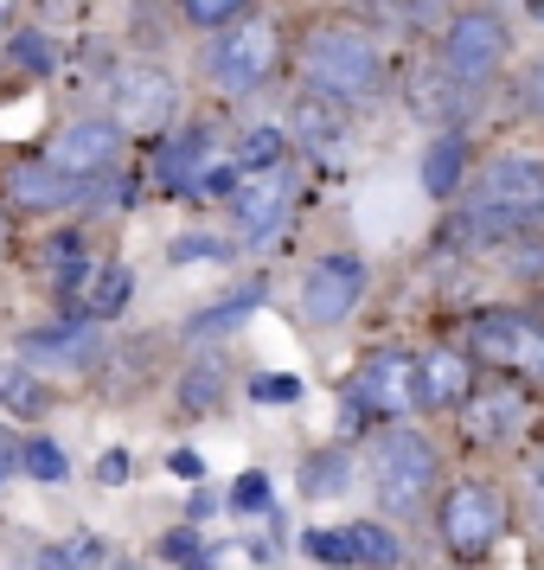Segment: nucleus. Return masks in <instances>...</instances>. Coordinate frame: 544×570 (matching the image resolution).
I'll return each instance as SVG.
<instances>
[{"mask_svg": "<svg viewBox=\"0 0 544 570\" xmlns=\"http://www.w3.org/2000/svg\"><path fill=\"white\" fill-rule=\"evenodd\" d=\"M544 225V160L538 155H493L474 180L462 186V237H513Z\"/></svg>", "mask_w": 544, "mask_h": 570, "instance_id": "1", "label": "nucleus"}, {"mask_svg": "<svg viewBox=\"0 0 544 570\" xmlns=\"http://www.w3.org/2000/svg\"><path fill=\"white\" fill-rule=\"evenodd\" d=\"M301 78L327 104H372L385 90V52L359 27H314L301 39Z\"/></svg>", "mask_w": 544, "mask_h": 570, "instance_id": "2", "label": "nucleus"}, {"mask_svg": "<svg viewBox=\"0 0 544 570\" xmlns=\"http://www.w3.org/2000/svg\"><path fill=\"white\" fill-rule=\"evenodd\" d=\"M442 481V455L436 442L411 430V423H385L378 436H372V493H378V507L390 519H411L429 507V493Z\"/></svg>", "mask_w": 544, "mask_h": 570, "instance_id": "3", "label": "nucleus"}, {"mask_svg": "<svg viewBox=\"0 0 544 570\" xmlns=\"http://www.w3.org/2000/svg\"><path fill=\"white\" fill-rule=\"evenodd\" d=\"M276 65H283V32H276V20H263V13H244L231 27H218V39L206 46V78L225 97L263 90V83L276 78Z\"/></svg>", "mask_w": 544, "mask_h": 570, "instance_id": "4", "label": "nucleus"}, {"mask_svg": "<svg viewBox=\"0 0 544 570\" xmlns=\"http://www.w3.org/2000/svg\"><path fill=\"white\" fill-rule=\"evenodd\" d=\"M506 52H513V32H506V20H500L493 7H462V13H448V27H442V39H436V65L448 78L474 83V90L500 78Z\"/></svg>", "mask_w": 544, "mask_h": 570, "instance_id": "5", "label": "nucleus"}, {"mask_svg": "<svg viewBox=\"0 0 544 570\" xmlns=\"http://www.w3.org/2000/svg\"><path fill=\"white\" fill-rule=\"evenodd\" d=\"M416 404H423V391H416V353H404V346H378L346 379V423H359V416L404 423Z\"/></svg>", "mask_w": 544, "mask_h": 570, "instance_id": "6", "label": "nucleus"}, {"mask_svg": "<svg viewBox=\"0 0 544 570\" xmlns=\"http://www.w3.org/2000/svg\"><path fill=\"white\" fill-rule=\"evenodd\" d=\"M442 544L462 558V564H481L500 532H506V493L493 488V481H455V488L442 493Z\"/></svg>", "mask_w": 544, "mask_h": 570, "instance_id": "7", "label": "nucleus"}, {"mask_svg": "<svg viewBox=\"0 0 544 570\" xmlns=\"http://www.w3.org/2000/svg\"><path fill=\"white\" fill-rule=\"evenodd\" d=\"M467 353L493 360L500 372L518 379H544V327L518 308H481L467 321Z\"/></svg>", "mask_w": 544, "mask_h": 570, "instance_id": "8", "label": "nucleus"}, {"mask_svg": "<svg viewBox=\"0 0 544 570\" xmlns=\"http://www.w3.org/2000/svg\"><path fill=\"white\" fill-rule=\"evenodd\" d=\"M109 109H116V122L129 135H160L174 122V109H180V83H174L167 65L135 58V65H122L109 78Z\"/></svg>", "mask_w": 544, "mask_h": 570, "instance_id": "9", "label": "nucleus"}, {"mask_svg": "<svg viewBox=\"0 0 544 570\" xmlns=\"http://www.w3.org/2000/svg\"><path fill=\"white\" fill-rule=\"evenodd\" d=\"M365 295V263L334 250V257H314L308 276H301V314H308L314 327H339L346 314L359 308Z\"/></svg>", "mask_w": 544, "mask_h": 570, "instance_id": "10", "label": "nucleus"}, {"mask_svg": "<svg viewBox=\"0 0 544 570\" xmlns=\"http://www.w3.org/2000/svg\"><path fill=\"white\" fill-rule=\"evenodd\" d=\"M288 206H295V180H288V167H269V174H257V180H244L231 193V218L237 232L250 237V244H276L288 225Z\"/></svg>", "mask_w": 544, "mask_h": 570, "instance_id": "11", "label": "nucleus"}, {"mask_svg": "<svg viewBox=\"0 0 544 570\" xmlns=\"http://www.w3.org/2000/svg\"><path fill=\"white\" fill-rule=\"evenodd\" d=\"M525 416H532V397L518 385H487V391L474 385V397L462 404V436L474 449H513Z\"/></svg>", "mask_w": 544, "mask_h": 570, "instance_id": "12", "label": "nucleus"}, {"mask_svg": "<svg viewBox=\"0 0 544 570\" xmlns=\"http://www.w3.org/2000/svg\"><path fill=\"white\" fill-rule=\"evenodd\" d=\"M20 360L27 365H52V372H90V365L103 360V334H97L90 314H71V321H58V327H32V334H20Z\"/></svg>", "mask_w": 544, "mask_h": 570, "instance_id": "13", "label": "nucleus"}, {"mask_svg": "<svg viewBox=\"0 0 544 570\" xmlns=\"http://www.w3.org/2000/svg\"><path fill=\"white\" fill-rule=\"evenodd\" d=\"M122 122H103V116H83V122H71V129L58 135L46 155L65 167V174H78V180H103L109 167H116V155H122Z\"/></svg>", "mask_w": 544, "mask_h": 570, "instance_id": "14", "label": "nucleus"}, {"mask_svg": "<svg viewBox=\"0 0 544 570\" xmlns=\"http://www.w3.org/2000/svg\"><path fill=\"white\" fill-rule=\"evenodd\" d=\"M7 193H13V206H27V212H58V206H83L90 180L65 174V167L46 155V160H13V167H7Z\"/></svg>", "mask_w": 544, "mask_h": 570, "instance_id": "15", "label": "nucleus"}, {"mask_svg": "<svg viewBox=\"0 0 544 570\" xmlns=\"http://www.w3.org/2000/svg\"><path fill=\"white\" fill-rule=\"evenodd\" d=\"M416 391H423V411H462L474 397V353H462V346L416 353Z\"/></svg>", "mask_w": 544, "mask_h": 570, "instance_id": "16", "label": "nucleus"}, {"mask_svg": "<svg viewBox=\"0 0 544 570\" xmlns=\"http://www.w3.org/2000/svg\"><path fill=\"white\" fill-rule=\"evenodd\" d=\"M206 155H211V129L192 122L186 135H167L155 155V186L174 193V199H199V174H206Z\"/></svg>", "mask_w": 544, "mask_h": 570, "instance_id": "17", "label": "nucleus"}, {"mask_svg": "<svg viewBox=\"0 0 544 570\" xmlns=\"http://www.w3.org/2000/svg\"><path fill=\"white\" fill-rule=\"evenodd\" d=\"M462 186H467V135L442 129L423 155V193L429 199H462Z\"/></svg>", "mask_w": 544, "mask_h": 570, "instance_id": "18", "label": "nucleus"}, {"mask_svg": "<svg viewBox=\"0 0 544 570\" xmlns=\"http://www.w3.org/2000/svg\"><path fill=\"white\" fill-rule=\"evenodd\" d=\"M46 269H52V288L65 295V302H78L83 288H90V276H97V263H90V244H83L78 232L46 237Z\"/></svg>", "mask_w": 544, "mask_h": 570, "instance_id": "19", "label": "nucleus"}, {"mask_svg": "<svg viewBox=\"0 0 544 570\" xmlns=\"http://www.w3.org/2000/svg\"><path fill=\"white\" fill-rule=\"evenodd\" d=\"M129 295H135V269L129 263H103L90 276V288H83V314L90 321H116V314L129 308Z\"/></svg>", "mask_w": 544, "mask_h": 570, "instance_id": "20", "label": "nucleus"}, {"mask_svg": "<svg viewBox=\"0 0 544 570\" xmlns=\"http://www.w3.org/2000/svg\"><path fill=\"white\" fill-rule=\"evenodd\" d=\"M263 302V283H244L231 295V302H218V308H199L192 321H186V340H211V334H231L237 321H250Z\"/></svg>", "mask_w": 544, "mask_h": 570, "instance_id": "21", "label": "nucleus"}, {"mask_svg": "<svg viewBox=\"0 0 544 570\" xmlns=\"http://www.w3.org/2000/svg\"><path fill=\"white\" fill-rule=\"evenodd\" d=\"M288 129L301 135V141H308V148H334L339 141V104H327V97H301V104H295V116H288Z\"/></svg>", "mask_w": 544, "mask_h": 570, "instance_id": "22", "label": "nucleus"}, {"mask_svg": "<svg viewBox=\"0 0 544 570\" xmlns=\"http://www.w3.org/2000/svg\"><path fill=\"white\" fill-rule=\"evenodd\" d=\"M346 532H353V558H359L365 570H397L404 544H397V532H390V525H378V519H359V525H346Z\"/></svg>", "mask_w": 544, "mask_h": 570, "instance_id": "23", "label": "nucleus"}, {"mask_svg": "<svg viewBox=\"0 0 544 570\" xmlns=\"http://www.w3.org/2000/svg\"><path fill=\"white\" fill-rule=\"evenodd\" d=\"M346 474H353V455H346V449H320V455L301 468V493H308V500H334V493L346 488Z\"/></svg>", "mask_w": 544, "mask_h": 570, "instance_id": "24", "label": "nucleus"}, {"mask_svg": "<svg viewBox=\"0 0 544 570\" xmlns=\"http://www.w3.org/2000/svg\"><path fill=\"white\" fill-rule=\"evenodd\" d=\"M283 155H288L283 129H250L237 141V167H244V174H269V167H283Z\"/></svg>", "mask_w": 544, "mask_h": 570, "instance_id": "25", "label": "nucleus"}, {"mask_svg": "<svg viewBox=\"0 0 544 570\" xmlns=\"http://www.w3.org/2000/svg\"><path fill=\"white\" fill-rule=\"evenodd\" d=\"M218 391H225V365H218V360L186 365V379H180V404H186V411H211V404H218Z\"/></svg>", "mask_w": 544, "mask_h": 570, "instance_id": "26", "label": "nucleus"}, {"mask_svg": "<svg viewBox=\"0 0 544 570\" xmlns=\"http://www.w3.org/2000/svg\"><path fill=\"white\" fill-rule=\"evenodd\" d=\"M301 551H308L314 564H359V558H353V532H346V525H339V532H327V525H314V532H301Z\"/></svg>", "mask_w": 544, "mask_h": 570, "instance_id": "27", "label": "nucleus"}, {"mask_svg": "<svg viewBox=\"0 0 544 570\" xmlns=\"http://www.w3.org/2000/svg\"><path fill=\"white\" fill-rule=\"evenodd\" d=\"M7 58H13L20 71H32V78H46V71L58 65V58H52V39H46V32H13Z\"/></svg>", "mask_w": 544, "mask_h": 570, "instance_id": "28", "label": "nucleus"}, {"mask_svg": "<svg viewBox=\"0 0 544 570\" xmlns=\"http://www.w3.org/2000/svg\"><path fill=\"white\" fill-rule=\"evenodd\" d=\"M20 468H27L32 481H65V474H71V462L58 455V442H46V436H32L27 449H20Z\"/></svg>", "mask_w": 544, "mask_h": 570, "instance_id": "29", "label": "nucleus"}, {"mask_svg": "<svg viewBox=\"0 0 544 570\" xmlns=\"http://www.w3.org/2000/svg\"><path fill=\"white\" fill-rule=\"evenodd\" d=\"M180 7H186V20H192V27H211V32L250 13V0H180Z\"/></svg>", "mask_w": 544, "mask_h": 570, "instance_id": "30", "label": "nucleus"}, {"mask_svg": "<svg viewBox=\"0 0 544 570\" xmlns=\"http://www.w3.org/2000/svg\"><path fill=\"white\" fill-rule=\"evenodd\" d=\"M167 257H174V263H225V257H231V244L192 232V237H174V244H167Z\"/></svg>", "mask_w": 544, "mask_h": 570, "instance_id": "31", "label": "nucleus"}, {"mask_svg": "<svg viewBox=\"0 0 544 570\" xmlns=\"http://www.w3.org/2000/svg\"><path fill=\"white\" fill-rule=\"evenodd\" d=\"M250 397H257V404H295V397H301V379H295V372H257V379H250Z\"/></svg>", "mask_w": 544, "mask_h": 570, "instance_id": "32", "label": "nucleus"}, {"mask_svg": "<svg viewBox=\"0 0 544 570\" xmlns=\"http://www.w3.org/2000/svg\"><path fill=\"white\" fill-rule=\"evenodd\" d=\"M231 507L237 513H269V474H237V488H231Z\"/></svg>", "mask_w": 544, "mask_h": 570, "instance_id": "33", "label": "nucleus"}, {"mask_svg": "<svg viewBox=\"0 0 544 570\" xmlns=\"http://www.w3.org/2000/svg\"><path fill=\"white\" fill-rule=\"evenodd\" d=\"M160 558L186 570V564H199V558H206V544H199V532L186 525V532H167V539H160Z\"/></svg>", "mask_w": 544, "mask_h": 570, "instance_id": "34", "label": "nucleus"}, {"mask_svg": "<svg viewBox=\"0 0 544 570\" xmlns=\"http://www.w3.org/2000/svg\"><path fill=\"white\" fill-rule=\"evenodd\" d=\"M0 397H7V404H13V411H20V416H32V411H46V391L32 385L27 372H13V379H7V391H0Z\"/></svg>", "mask_w": 544, "mask_h": 570, "instance_id": "35", "label": "nucleus"}, {"mask_svg": "<svg viewBox=\"0 0 544 570\" xmlns=\"http://www.w3.org/2000/svg\"><path fill=\"white\" fill-rule=\"evenodd\" d=\"M518 104H525V116H538L544 122V58L525 65V78H518Z\"/></svg>", "mask_w": 544, "mask_h": 570, "instance_id": "36", "label": "nucleus"}, {"mask_svg": "<svg viewBox=\"0 0 544 570\" xmlns=\"http://www.w3.org/2000/svg\"><path fill=\"white\" fill-rule=\"evenodd\" d=\"M65 551H71V564L78 570H90V564H103L109 551H103V539H97V532H78V539L65 544Z\"/></svg>", "mask_w": 544, "mask_h": 570, "instance_id": "37", "label": "nucleus"}, {"mask_svg": "<svg viewBox=\"0 0 544 570\" xmlns=\"http://www.w3.org/2000/svg\"><path fill=\"white\" fill-rule=\"evenodd\" d=\"M97 481H109V488H122V481H129V449H109L103 462H97Z\"/></svg>", "mask_w": 544, "mask_h": 570, "instance_id": "38", "label": "nucleus"}, {"mask_svg": "<svg viewBox=\"0 0 544 570\" xmlns=\"http://www.w3.org/2000/svg\"><path fill=\"white\" fill-rule=\"evenodd\" d=\"M525 500H532V513H544V455H532V468H525Z\"/></svg>", "mask_w": 544, "mask_h": 570, "instance_id": "39", "label": "nucleus"}, {"mask_svg": "<svg viewBox=\"0 0 544 570\" xmlns=\"http://www.w3.org/2000/svg\"><path fill=\"white\" fill-rule=\"evenodd\" d=\"M167 468H174L180 481H199V474H206V462H199L192 449H174V455H167Z\"/></svg>", "mask_w": 544, "mask_h": 570, "instance_id": "40", "label": "nucleus"}, {"mask_svg": "<svg viewBox=\"0 0 544 570\" xmlns=\"http://www.w3.org/2000/svg\"><path fill=\"white\" fill-rule=\"evenodd\" d=\"M20 449H27V442H13V436H0V481H7V468H20Z\"/></svg>", "mask_w": 544, "mask_h": 570, "instance_id": "41", "label": "nucleus"}, {"mask_svg": "<svg viewBox=\"0 0 544 570\" xmlns=\"http://www.w3.org/2000/svg\"><path fill=\"white\" fill-rule=\"evenodd\" d=\"M39 570H78V564H71V551L58 544V551H39Z\"/></svg>", "mask_w": 544, "mask_h": 570, "instance_id": "42", "label": "nucleus"}, {"mask_svg": "<svg viewBox=\"0 0 544 570\" xmlns=\"http://www.w3.org/2000/svg\"><path fill=\"white\" fill-rule=\"evenodd\" d=\"M13 13H20V0H0V27H7V20H13Z\"/></svg>", "mask_w": 544, "mask_h": 570, "instance_id": "43", "label": "nucleus"}, {"mask_svg": "<svg viewBox=\"0 0 544 570\" xmlns=\"http://www.w3.org/2000/svg\"><path fill=\"white\" fill-rule=\"evenodd\" d=\"M0 250H7V218H0Z\"/></svg>", "mask_w": 544, "mask_h": 570, "instance_id": "44", "label": "nucleus"}, {"mask_svg": "<svg viewBox=\"0 0 544 570\" xmlns=\"http://www.w3.org/2000/svg\"><path fill=\"white\" fill-rule=\"evenodd\" d=\"M532 13H538V20H544V0H532Z\"/></svg>", "mask_w": 544, "mask_h": 570, "instance_id": "45", "label": "nucleus"}, {"mask_svg": "<svg viewBox=\"0 0 544 570\" xmlns=\"http://www.w3.org/2000/svg\"><path fill=\"white\" fill-rule=\"evenodd\" d=\"M186 570H211V564H206V558H199V564H186Z\"/></svg>", "mask_w": 544, "mask_h": 570, "instance_id": "46", "label": "nucleus"}, {"mask_svg": "<svg viewBox=\"0 0 544 570\" xmlns=\"http://www.w3.org/2000/svg\"><path fill=\"white\" fill-rule=\"evenodd\" d=\"M116 570H135V564H116Z\"/></svg>", "mask_w": 544, "mask_h": 570, "instance_id": "47", "label": "nucleus"}]
</instances>
